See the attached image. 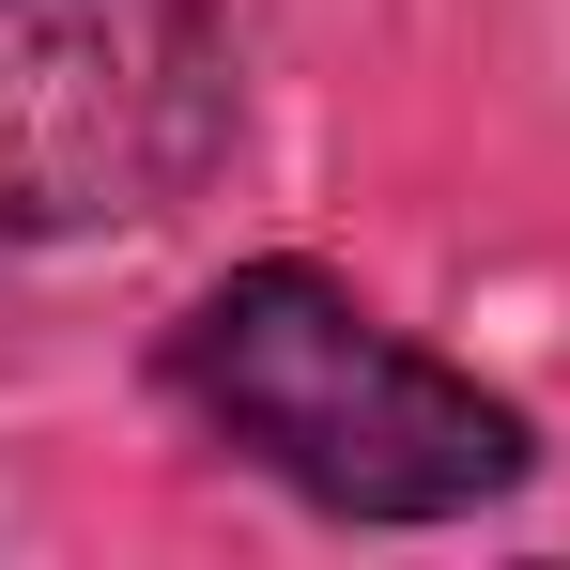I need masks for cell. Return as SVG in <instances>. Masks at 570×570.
I'll use <instances>...</instances> for the list:
<instances>
[{"mask_svg":"<svg viewBox=\"0 0 570 570\" xmlns=\"http://www.w3.org/2000/svg\"><path fill=\"white\" fill-rule=\"evenodd\" d=\"M170 401L232 463H263L278 493L340 509V524H448L540 463V432L478 371L371 324L324 263H232L170 324Z\"/></svg>","mask_w":570,"mask_h":570,"instance_id":"6da1fadb","label":"cell"},{"mask_svg":"<svg viewBox=\"0 0 570 570\" xmlns=\"http://www.w3.org/2000/svg\"><path fill=\"white\" fill-rule=\"evenodd\" d=\"M232 155V31L200 0H0V247L170 216Z\"/></svg>","mask_w":570,"mask_h":570,"instance_id":"7a4b0ae2","label":"cell"}]
</instances>
